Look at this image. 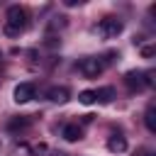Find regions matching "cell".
<instances>
[{
  "instance_id": "7",
  "label": "cell",
  "mask_w": 156,
  "mask_h": 156,
  "mask_svg": "<svg viewBox=\"0 0 156 156\" xmlns=\"http://www.w3.org/2000/svg\"><path fill=\"white\" fill-rule=\"evenodd\" d=\"M61 136L66 141H78V139H83V127L80 124H66L61 129Z\"/></svg>"
},
{
  "instance_id": "13",
  "label": "cell",
  "mask_w": 156,
  "mask_h": 156,
  "mask_svg": "<svg viewBox=\"0 0 156 156\" xmlns=\"http://www.w3.org/2000/svg\"><path fill=\"white\" fill-rule=\"evenodd\" d=\"M154 54H156V46H154V44H149V46H141V56H144V58H151Z\"/></svg>"
},
{
  "instance_id": "14",
  "label": "cell",
  "mask_w": 156,
  "mask_h": 156,
  "mask_svg": "<svg viewBox=\"0 0 156 156\" xmlns=\"http://www.w3.org/2000/svg\"><path fill=\"white\" fill-rule=\"evenodd\" d=\"M139 156H154V154H151V151H146V149H141V151H139Z\"/></svg>"
},
{
  "instance_id": "15",
  "label": "cell",
  "mask_w": 156,
  "mask_h": 156,
  "mask_svg": "<svg viewBox=\"0 0 156 156\" xmlns=\"http://www.w3.org/2000/svg\"><path fill=\"white\" fill-rule=\"evenodd\" d=\"M51 156H66V154H63V151H54Z\"/></svg>"
},
{
  "instance_id": "6",
  "label": "cell",
  "mask_w": 156,
  "mask_h": 156,
  "mask_svg": "<svg viewBox=\"0 0 156 156\" xmlns=\"http://www.w3.org/2000/svg\"><path fill=\"white\" fill-rule=\"evenodd\" d=\"M46 95H49V100H51V102L63 105V102L68 100V95H71V93H68V88H66V85H54V88H49V93H46Z\"/></svg>"
},
{
  "instance_id": "16",
  "label": "cell",
  "mask_w": 156,
  "mask_h": 156,
  "mask_svg": "<svg viewBox=\"0 0 156 156\" xmlns=\"http://www.w3.org/2000/svg\"><path fill=\"white\" fill-rule=\"evenodd\" d=\"M0 61H2V54H0Z\"/></svg>"
},
{
  "instance_id": "9",
  "label": "cell",
  "mask_w": 156,
  "mask_h": 156,
  "mask_svg": "<svg viewBox=\"0 0 156 156\" xmlns=\"http://www.w3.org/2000/svg\"><path fill=\"white\" fill-rule=\"evenodd\" d=\"M107 151H112V154L127 151V139H124V136H110V139H107Z\"/></svg>"
},
{
  "instance_id": "3",
  "label": "cell",
  "mask_w": 156,
  "mask_h": 156,
  "mask_svg": "<svg viewBox=\"0 0 156 156\" xmlns=\"http://www.w3.org/2000/svg\"><path fill=\"white\" fill-rule=\"evenodd\" d=\"M102 68H105V63H102L100 56H85V58H80V63H78V71H80L85 78H98V76L102 73Z\"/></svg>"
},
{
  "instance_id": "12",
  "label": "cell",
  "mask_w": 156,
  "mask_h": 156,
  "mask_svg": "<svg viewBox=\"0 0 156 156\" xmlns=\"http://www.w3.org/2000/svg\"><path fill=\"white\" fill-rule=\"evenodd\" d=\"M78 100H80L83 105H93V102H95V90H83V93L78 95Z\"/></svg>"
},
{
  "instance_id": "11",
  "label": "cell",
  "mask_w": 156,
  "mask_h": 156,
  "mask_svg": "<svg viewBox=\"0 0 156 156\" xmlns=\"http://www.w3.org/2000/svg\"><path fill=\"white\" fill-rule=\"evenodd\" d=\"M112 98H115V88L112 85H105V88L95 90V100H100V102H112Z\"/></svg>"
},
{
  "instance_id": "4",
  "label": "cell",
  "mask_w": 156,
  "mask_h": 156,
  "mask_svg": "<svg viewBox=\"0 0 156 156\" xmlns=\"http://www.w3.org/2000/svg\"><path fill=\"white\" fill-rule=\"evenodd\" d=\"M124 85L132 90V93H141L146 88V78H144V71H129L124 76Z\"/></svg>"
},
{
  "instance_id": "5",
  "label": "cell",
  "mask_w": 156,
  "mask_h": 156,
  "mask_svg": "<svg viewBox=\"0 0 156 156\" xmlns=\"http://www.w3.org/2000/svg\"><path fill=\"white\" fill-rule=\"evenodd\" d=\"M12 95H15V102H29L37 95V85L34 83H20Z\"/></svg>"
},
{
  "instance_id": "8",
  "label": "cell",
  "mask_w": 156,
  "mask_h": 156,
  "mask_svg": "<svg viewBox=\"0 0 156 156\" xmlns=\"http://www.w3.org/2000/svg\"><path fill=\"white\" fill-rule=\"evenodd\" d=\"M29 124H32V117L20 115V117H12V119L7 122V129H10V132H17V129H27Z\"/></svg>"
},
{
  "instance_id": "10",
  "label": "cell",
  "mask_w": 156,
  "mask_h": 156,
  "mask_svg": "<svg viewBox=\"0 0 156 156\" xmlns=\"http://www.w3.org/2000/svg\"><path fill=\"white\" fill-rule=\"evenodd\" d=\"M144 122H146V129L154 134V132H156V105H154V102H149V107H146V112H144Z\"/></svg>"
},
{
  "instance_id": "1",
  "label": "cell",
  "mask_w": 156,
  "mask_h": 156,
  "mask_svg": "<svg viewBox=\"0 0 156 156\" xmlns=\"http://www.w3.org/2000/svg\"><path fill=\"white\" fill-rule=\"evenodd\" d=\"M27 29V10L20 5H10L7 15H5V24H2V34L5 37H20Z\"/></svg>"
},
{
  "instance_id": "2",
  "label": "cell",
  "mask_w": 156,
  "mask_h": 156,
  "mask_svg": "<svg viewBox=\"0 0 156 156\" xmlns=\"http://www.w3.org/2000/svg\"><path fill=\"white\" fill-rule=\"evenodd\" d=\"M122 29H124V22H122L119 17H105V20H100V24H98L95 32H98L102 39H115Z\"/></svg>"
}]
</instances>
